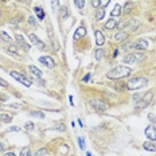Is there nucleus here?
Listing matches in <instances>:
<instances>
[{
  "mask_svg": "<svg viewBox=\"0 0 156 156\" xmlns=\"http://www.w3.org/2000/svg\"><path fill=\"white\" fill-rule=\"evenodd\" d=\"M0 36H2V39H4L5 42H11V36H8V34L4 32V31H2V32H0Z\"/></svg>",
  "mask_w": 156,
  "mask_h": 156,
  "instance_id": "obj_28",
  "label": "nucleus"
},
{
  "mask_svg": "<svg viewBox=\"0 0 156 156\" xmlns=\"http://www.w3.org/2000/svg\"><path fill=\"white\" fill-rule=\"evenodd\" d=\"M51 7H53V11H57V8H58V0H53L51 2Z\"/></svg>",
  "mask_w": 156,
  "mask_h": 156,
  "instance_id": "obj_36",
  "label": "nucleus"
},
{
  "mask_svg": "<svg viewBox=\"0 0 156 156\" xmlns=\"http://www.w3.org/2000/svg\"><path fill=\"white\" fill-rule=\"evenodd\" d=\"M78 143H80L81 149H83V148H85V143H83V139H82V137H78Z\"/></svg>",
  "mask_w": 156,
  "mask_h": 156,
  "instance_id": "obj_38",
  "label": "nucleus"
},
{
  "mask_svg": "<svg viewBox=\"0 0 156 156\" xmlns=\"http://www.w3.org/2000/svg\"><path fill=\"white\" fill-rule=\"evenodd\" d=\"M30 114L32 117H39V118H45V113L43 112H39V110H32L30 112Z\"/></svg>",
  "mask_w": 156,
  "mask_h": 156,
  "instance_id": "obj_27",
  "label": "nucleus"
},
{
  "mask_svg": "<svg viewBox=\"0 0 156 156\" xmlns=\"http://www.w3.org/2000/svg\"><path fill=\"white\" fill-rule=\"evenodd\" d=\"M121 12H123V8H121V5L120 4H116V5H114V8H113V11H112V16H120V15H121Z\"/></svg>",
  "mask_w": 156,
  "mask_h": 156,
  "instance_id": "obj_19",
  "label": "nucleus"
},
{
  "mask_svg": "<svg viewBox=\"0 0 156 156\" xmlns=\"http://www.w3.org/2000/svg\"><path fill=\"white\" fill-rule=\"evenodd\" d=\"M139 98H140L139 94H135V96H133V101H135V102H139Z\"/></svg>",
  "mask_w": 156,
  "mask_h": 156,
  "instance_id": "obj_44",
  "label": "nucleus"
},
{
  "mask_svg": "<svg viewBox=\"0 0 156 156\" xmlns=\"http://www.w3.org/2000/svg\"><path fill=\"white\" fill-rule=\"evenodd\" d=\"M39 62H40V63H43V65H46V66L50 67V69H54L55 67L54 59H53L51 57H47V55H45V57H40L39 58Z\"/></svg>",
  "mask_w": 156,
  "mask_h": 156,
  "instance_id": "obj_9",
  "label": "nucleus"
},
{
  "mask_svg": "<svg viewBox=\"0 0 156 156\" xmlns=\"http://www.w3.org/2000/svg\"><path fill=\"white\" fill-rule=\"evenodd\" d=\"M143 148H144L145 151L155 152V151H156V144H155L154 141H151V140H148V141H144V143H143Z\"/></svg>",
  "mask_w": 156,
  "mask_h": 156,
  "instance_id": "obj_14",
  "label": "nucleus"
},
{
  "mask_svg": "<svg viewBox=\"0 0 156 156\" xmlns=\"http://www.w3.org/2000/svg\"><path fill=\"white\" fill-rule=\"evenodd\" d=\"M90 105L93 107V109L97 112H107L108 110V105L105 102H102L101 100H97V98H93L90 101Z\"/></svg>",
  "mask_w": 156,
  "mask_h": 156,
  "instance_id": "obj_5",
  "label": "nucleus"
},
{
  "mask_svg": "<svg viewBox=\"0 0 156 156\" xmlns=\"http://www.w3.org/2000/svg\"><path fill=\"white\" fill-rule=\"evenodd\" d=\"M29 23L31 24V26H36V22H35V19H34V16L29 18Z\"/></svg>",
  "mask_w": 156,
  "mask_h": 156,
  "instance_id": "obj_41",
  "label": "nucleus"
},
{
  "mask_svg": "<svg viewBox=\"0 0 156 156\" xmlns=\"http://www.w3.org/2000/svg\"><path fill=\"white\" fill-rule=\"evenodd\" d=\"M90 77H92V76H90V74H86V76L82 78V81H83V82H88V81L90 80Z\"/></svg>",
  "mask_w": 156,
  "mask_h": 156,
  "instance_id": "obj_43",
  "label": "nucleus"
},
{
  "mask_svg": "<svg viewBox=\"0 0 156 156\" xmlns=\"http://www.w3.org/2000/svg\"><path fill=\"white\" fill-rule=\"evenodd\" d=\"M147 83H148V80L145 77H136V78H131L128 81L127 86H128V90H139L147 86Z\"/></svg>",
  "mask_w": 156,
  "mask_h": 156,
  "instance_id": "obj_2",
  "label": "nucleus"
},
{
  "mask_svg": "<svg viewBox=\"0 0 156 156\" xmlns=\"http://www.w3.org/2000/svg\"><path fill=\"white\" fill-rule=\"evenodd\" d=\"M86 35V29L85 27H80V29L76 30V34H74V39H81Z\"/></svg>",
  "mask_w": 156,
  "mask_h": 156,
  "instance_id": "obj_16",
  "label": "nucleus"
},
{
  "mask_svg": "<svg viewBox=\"0 0 156 156\" xmlns=\"http://www.w3.org/2000/svg\"><path fill=\"white\" fill-rule=\"evenodd\" d=\"M53 129L58 131V132H65V129H66V127H65L62 123H57V124H54V127H53Z\"/></svg>",
  "mask_w": 156,
  "mask_h": 156,
  "instance_id": "obj_23",
  "label": "nucleus"
},
{
  "mask_svg": "<svg viewBox=\"0 0 156 156\" xmlns=\"http://www.w3.org/2000/svg\"><path fill=\"white\" fill-rule=\"evenodd\" d=\"M145 136L148 137V140L151 141H156V128L154 125H149L145 128Z\"/></svg>",
  "mask_w": 156,
  "mask_h": 156,
  "instance_id": "obj_8",
  "label": "nucleus"
},
{
  "mask_svg": "<svg viewBox=\"0 0 156 156\" xmlns=\"http://www.w3.org/2000/svg\"><path fill=\"white\" fill-rule=\"evenodd\" d=\"M10 74H11V77H12V78H15V80L18 81V82L23 83V85L26 86V88H30V86H31V81L27 80V78L23 76V74L18 73V71H10Z\"/></svg>",
  "mask_w": 156,
  "mask_h": 156,
  "instance_id": "obj_6",
  "label": "nucleus"
},
{
  "mask_svg": "<svg viewBox=\"0 0 156 156\" xmlns=\"http://www.w3.org/2000/svg\"><path fill=\"white\" fill-rule=\"evenodd\" d=\"M34 128H35V124L31 123V121H30V123H27L26 125H24V129H26V131H32Z\"/></svg>",
  "mask_w": 156,
  "mask_h": 156,
  "instance_id": "obj_30",
  "label": "nucleus"
},
{
  "mask_svg": "<svg viewBox=\"0 0 156 156\" xmlns=\"http://www.w3.org/2000/svg\"><path fill=\"white\" fill-rule=\"evenodd\" d=\"M127 38H128V31H125V30L118 31L116 35H114V40H116V42H123V40H125Z\"/></svg>",
  "mask_w": 156,
  "mask_h": 156,
  "instance_id": "obj_11",
  "label": "nucleus"
},
{
  "mask_svg": "<svg viewBox=\"0 0 156 156\" xmlns=\"http://www.w3.org/2000/svg\"><path fill=\"white\" fill-rule=\"evenodd\" d=\"M69 100H70V104L73 105L74 104V102H73V96H69Z\"/></svg>",
  "mask_w": 156,
  "mask_h": 156,
  "instance_id": "obj_47",
  "label": "nucleus"
},
{
  "mask_svg": "<svg viewBox=\"0 0 156 156\" xmlns=\"http://www.w3.org/2000/svg\"><path fill=\"white\" fill-rule=\"evenodd\" d=\"M74 3H76V5L80 10H82L83 5H85V0H74Z\"/></svg>",
  "mask_w": 156,
  "mask_h": 156,
  "instance_id": "obj_29",
  "label": "nucleus"
},
{
  "mask_svg": "<svg viewBox=\"0 0 156 156\" xmlns=\"http://www.w3.org/2000/svg\"><path fill=\"white\" fill-rule=\"evenodd\" d=\"M94 34H96V43H97V46H102L105 43V36L102 34V31L97 30Z\"/></svg>",
  "mask_w": 156,
  "mask_h": 156,
  "instance_id": "obj_13",
  "label": "nucleus"
},
{
  "mask_svg": "<svg viewBox=\"0 0 156 156\" xmlns=\"http://www.w3.org/2000/svg\"><path fill=\"white\" fill-rule=\"evenodd\" d=\"M0 121H3V123H5V124H10L12 121V117L7 113H2L0 114Z\"/></svg>",
  "mask_w": 156,
  "mask_h": 156,
  "instance_id": "obj_22",
  "label": "nucleus"
},
{
  "mask_svg": "<svg viewBox=\"0 0 156 156\" xmlns=\"http://www.w3.org/2000/svg\"><path fill=\"white\" fill-rule=\"evenodd\" d=\"M18 2H23V3H24V2H26V3H27V4H29V3H30V0H18Z\"/></svg>",
  "mask_w": 156,
  "mask_h": 156,
  "instance_id": "obj_48",
  "label": "nucleus"
},
{
  "mask_svg": "<svg viewBox=\"0 0 156 156\" xmlns=\"http://www.w3.org/2000/svg\"><path fill=\"white\" fill-rule=\"evenodd\" d=\"M0 2H2V0H0Z\"/></svg>",
  "mask_w": 156,
  "mask_h": 156,
  "instance_id": "obj_53",
  "label": "nucleus"
},
{
  "mask_svg": "<svg viewBox=\"0 0 156 156\" xmlns=\"http://www.w3.org/2000/svg\"><path fill=\"white\" fill-rule=\"evenodd\" d=\"M143 59H144V55L141 53H132L124 58V63H136V62H141Z\"/></svg>",
  "mask_w": 156,
  "mask_h": 156,
  "instance_id": "obj_3",
  "label": "nucleus"
},
{
  "mask_svg": "<svg viewBox=\"0 0 156 156\" xmlns=\"http://www.w3.org/2000/svg\"><path fill=\"white\" fill-rule=\"evenodd\" d=\"M69 16V12H67V8L66 7H62V18L63 19H66V18Z\"/></svg>",
  "mask_w": 156,
  "mask_h": 156,
  "instance_id": "obj_35",
  "label": "nucleus"
},
{
  "mask_svg": "<svg viewBox=\"0 0 156 156\" xmlns=\"http://www.w3.org/2000/svg\"><path fill=\"white\" fill-rule=\"evenodd\" d=\"M3 156H15V154L14 152H7V154H4Z\"/></svg>",
  "mask_w": 156,
  "mask_h": 156,
  "instance_id": "obj_45",
  "label": "nucleus"
},
{
  "mask_svg": "<svg viewBox=\"0 0 156 156\" xmlns=\"http://www.w3.org/2000/svg\"><path fill=\"white\" fill-rule=\"evenodd\" d=\"M148 120L151 121V123L156 124V114H154V113H149V114H148Z\"/></svg>",
  "mask_w": 156,
  "mask_h": 156,
  "instance_id": "obj_34",
  "label": "nucleus"
},
{
  "mask_svg": "<svg viewBox=\"0 0 156 156\" xmlns=\"http://www.w3.org/2000/svg\"><path fill=\"white\" fill-rule=\"evenodd\" d=\"M34 11H35L36 16L39 18V20H43V19H45V11L42 10V7H35V8H34Z\"/></svg>",
  "mask_w": 156,
  "mask_h": 156,
  "instance_id": "obj_20",
  "label": "nucleus"
},
{
  "mask_svg": "<svg viewBox=\"0 0 156 156\" xmlns=\"http://www.w3.org/2000/svg\"><path fill=\"white\" fill-rule=\"evenodd\" d=\"M20 156H31L32 154H31V149L29 148V147H24V148H22V151H20Z\"/></svg>",
  "mask_w": 156,
  "mask_h": 156,
  "instance_id": "obj_25",
  "label": "nucleus"
},
{
  "mask_svg": "<svg viewBox=\"0 0 156 156\" xmlns=\"http://www.w3.org/2000/svg\"><path fill=\"white\" fill-rule=\"evenodd\" d=\"M92 2V5L94 8H97V7H100V0H90Z\"/></svg>",
  "mask_w": 156,
  "mask_h": 156,
  "instance_id": "obj_39",
  "label": "nucleus"
},
{
  "mask_svg": "<svg viewBox=\"0 0 156 156\" xmlns=\"http://www.w3.org/2000/svg\"><path fill=\"white\" fill-rule=\"evenodd\" d=\"M10 108H15V109H20L22 105L20 104H10Z\"/></svg>",
  "mask_w": 156,
  "mask_h": 156,
  "instance_id": "obj_42",
  "label": "nucleus"
},
{
  "mask_svg": "<svg viewBox=\"0 0 156 156\" xmlns=\"http://www.w3.org/2000/svg\"><path fill=\"white\" fill-rule=\"evenodd\" d=\"M29 70H30L31 73H32V74H34V76H35L36 78H40V77H42V71H40L38 67H35V66H34V65H31V66H29Z\"/></svg>",
  "mask_w": 156,
  "mask_h": 156,
  "instance_id": "obj_17",
  "label": "nucleus"
},
{
  "mask_svg": "<svg viewBox=\"0 0 156 156\" xmlns=\"http://www.w3.org/2000/svg\"><path fill=\"white\" fill-rule=\"evenodd\" d=\"M139 27H140V20L137 19H133L128 23V31H136Z\"/></svg>",
  "mask_w": 156,
  "mask_h": 156,
  "instance_id": "obj_15",
  "label": "nucleus"
},
{
  "mask_svg": "<svg viewBox=\"0 0 156 156\" xmlns=\"http://www.w3.org/2000/svg\"><path fill=\"white\" fill-rule=\"evenodd\" d=\"M29 38H30L31 42H32V43H35V45L38 46L39 49H45V45H43V42H42V40H40V39L38 38V36L35 35V34H30V35H29Z\"/></svg>",
  "mask_w": 156,
  "mask_h": 156,
  "instance_id": "obj_12",
  "label": "nucleus"
},
{
  "mask_svg": "<svg viewBox=\"0 0 156 156\" xmlns=\"http://www.w3.org/2000/svg\"><path fill=\"white\" fill-rule=\"evenodd\" d=\"M0 86H3V88H8V82L4 81L3 78H0Z\"/></svg>",
  "mask_w": 156,
  "mask_h": 156,
  "instance_id": "obj_37",
  "label": "nucleus"
},
{
  "mask_svg": "<svg viewBox=\"0 0 156 156\" xmlns=\"http://www.w3.org/2000/svg\"><path fill=\"white\" fill-rule=\"evenodd\" d=\"M116 88H117V90H127V89H128V86L125 85V83L121 82V83H117Z\"/></svg>",
  "mask_w": 156,
  "mask_h": 156,
  "instance_id": "obj_33",
  "label": "nucleus"
},
{
  "mask_svg": "<svg viewBox=\"0 0 156 156\" xmlns=\"http://www.w3.org/2000/svg\"><path fill=\"white\" fill-rule=\"evenodd\" d=\"M131 73H132V69L131 67L124 66V65H120V66L109 70L107 73V78H109V80H121V78L128 77Z\"/></svg>",
  "mask_w": 156,
  "mask_h": 156,
  "instance_id": "obj_1",
  "label": "nucleus"
},
{
  "mask_svg": "<svg viewBox=\"0 0 156 156\" xmlns=\"http://www.w3.org/2000/svg\"><path fill=\"white\" fill-rule=\"evenodd\" d=\"M104 16H105L104 8H100V10L96 12V19H97V20H102V19H104Z\"/></svg>",
  "mask_w": 156,
  "mask_h": 156,
  "instance_id": "obj_24",
  "label": "nucleus"
},
{
  "mask_svg": "<svg viewBox=\"0 0 156 156\" xmlns=\"http://www.w3.org/2000/svg\"><path fill=\"white\" fill-rule=\"evenodd\" d=\"M15 39H16V42L19 43V45H20V46H22V47H23L24 50H26V51H29V50L31 49V46H30L29 43L26 42V40H24V38L20 35V34H16V35H15Z\"/></svg>",
  "mask_w": 156,
  "mask_h": 156,
  "instance_id": "obj_10",
  "label": "nucleus"
},
{
  "mask_svg": "<svg viewBox=\"0 0 156 156\" xmlns=\"http://www.w3.org/2000/svg\"><path fill=\"white\" fill-rule=\"evenodd\" d=\"M0 151H4V144L3 143H0Z\"/></svg>",
  "mask_w": 156,
  "mask_h": 156,
  "instance_id": "obj_46",
  "label": "nucleus"
},
{
  "mask_svg": "<svg viewBox=\"0 0 156 156\" xmlns=\"http://www.w3.org/2000/svg\"><path fill=\"white\" fill-rule=\"evenodd\" d=\"M132 3L131 2H127L125 3V5H124V8H123V14L124 15H129L131 14V11H132Z\"/></svg>",
  "mask_w": 156,
  "mask_h": 156,
  "instance_id": "obj_21",
  "label": "nucleus"
},
{
  "mask_svg": "<svg viewBox=\"0 0 156 156\" xmlns=\"http://www.w3.org/2000/svg\"><path fill=\"white\" fill-rule=\"evenodd\" d=\"M109 3H110V0H100V7H101V8L108 7Z\"/></svg>",
  "mask_w": 156,
  "mask_h": 156,
  "instance_id": "obj_32",
  "label": "nucleus"
},
{
  "mask_svg": "<svg viewBox=\"0 0 156 156\" xmlns=\"http://www.w3.org/2000/svg\"><path fill=\"white\" fill-rule=\"evenodd\" d=\"M0 107H2V102H0Z\"/></svg>",
  "mask_w": 156,
  "mask_h": 156,
  "instance_id": "obj_52",
  "label": "nucleus"
},
{
  "mask_svg": "<svg viewBox=\"0 0 156 156\" xmlns=\"http://www.w3.org/2000/svg\"><path fill=\"white\" fill-rule=\"evenodd\" d=\"M148 47V42L145 39H137L135 43H131V50H145Z\"/></svg>",
  "mask_w": 156,
  "mask_h": 156,
  "instance_id": "obj_7",
  "label": "nucleus"
},
{
  "mask_svg": "<svg viewBox=\"0 0 156 156\" xmlns=\"http://www.w3.org/2000/svg\"><path fill=\"white\" fill-rule=\"evenodd\" d=\"M116 26H117V22L114 20L113 18H112V19H109L107 23H105V29H107V30H113Z\"/></svg>",
  "mask_w": 156,
  "mask_h": 156,
  "instance_id": "obj_18",
  "label": "nucleus"
},
{
  "mask_svg": "<svg viewBox=\"0 0 156 156\" xmlns=\"http://www.w3.org/2000/svg\"><path fill=\"white\" fill-rule=\"evenodd\" d=\"M152 97H154L152 92H147L145 94H144V97H141V101H140V104L136 105V109H144V108H147L149 104H151Z\"/></svg>",
  "mask_w": 156,
  "mask_h": 156,
  "instance_id": "obj_4",
  "label": "nucleus"
},
{
  "mask_svg": "<svg viewBox=\"0 0 156 156\" xmlns=\"http://www.w3.org/2000/svg\"><path fill=\"white\" fill-rule=\"evenodd\" d=\"M0 16H2V10H0Z\"/></svg>",
  "mask_w": 156,
  "mask_h": 156,
  "instance_id": "obj_51",
  "label": "nucleus"
},
{
  "mask_svg": "<svg viewBox=\"0 0 156 156\" xmlns=\"http://www.w3.org/2000/svg\"><path fill=\"white\" fill-rule=\"evenodd\" d=\"M46 154H47V152H46V149H45V148H40V149H38V151H36L35 156H47Z\"/></svg>",
  "mask_w": 156,
  "mask_h": 156,
  "instance_id": "obj_31",
  "label": "nucleus"
},
{
  "mask_svg": "<svg viewBox=\"0 0 156 156\" xmlns=\"http://www.w3.org/2000/svg\"><path fill=\"white\" fill-rule=\"evenodd\" d=\"M86 156H92V154H90V152H86Z\"/></svg>",
  "mask_w": 156,
  "mask_h": 156,
  "instance_id": "obj_50",
  "label": "nucleus"
},
{
  "mask_svg": "<svg viewBox=\"0 0 156 156\" xmlns=\"http://www.w3.org/2000/svg\"><path fill=\"white\" fill-rule=\"evenodd\" d=\"M118 55V50H116V51H114V54H113V57H117Z\"/></svg>",
  "mask_w": 156,
  "mask_h": 156,
  "instance_id": "obj_49",
  "label": "nucleus"
},
{
  "mask_svg": "<svg viewBox=\"0 0 156 156\" xmlns=\"http://www.w3.org/2000/svg\"><path fill=\"white\" fill-rule=\"evenodd\" d=\"M20 128L19 127H11L10 129H8V132H19Z\"/></svg>",
  "mask_w": 156,
  "mask_h": 156,
  "instance_id": "obj_40",
  "label": "nucleus"
},
{
  "mask_svg": "<svg viewBox=\"0 0 156 156\" xmlns=\"http://www.w3.org/2000/svg\"><path fill=\"white\" fill-rule=\"evenodd\" d=\"M104 55H105V51L102 49L96 50V59H97V61H100V59L104 58Z\"/></svg>",
  "mask_w": 156,
  "mask_h": 156,
  "instance_id": "obj_26",
  "label": "nucleus"
}]
</instances>
